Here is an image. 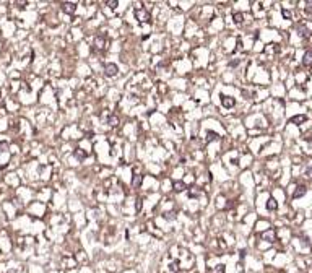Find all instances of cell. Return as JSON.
<instances>
[{
    "label": "cell",
    "instance_id": "obj_1",
    "mask_svg": "<svg viewBox=\"0 0 312 273\" xmlns=\"http://www.w3.org/2000/svg\"><path fill=\"white\" fill-rule=\"evenodd\" d=\"M135 16L138 18L140 21H148L150 20V11H146V10H143V8H138V10H135Z\"/></svg>",
    "mask_w": 312,
    "mask_h": 273
},
{
    "label": "cell",
    "instance_id": "obj_2",
    "mask_svg": "<svg viewBox=\"0 0 312 273\" xmlns=\"http://www.w3.org/2000/svg\"><path fill=\"white\" fill-rule=\"evenodd\" d=\"M104 72H106V76H116L117 75V65L116 64H107Z\"/></svg>",
    "mask_w": 312,
    "mask_h": 273
},
{
    "label": "cell",
    "instance_id": "obj_3",
    "mask_svg": "<svg viewBox=\"0 0 312 273\" xmlns=\"http://www.w3.org/2000/svg\"><path fill=\"white\" fill-rule=\"evenodd\" d=\"M76 8V3H70V2H65V3H62V10L65 11V13H73Z\"/></svg>",
    "mask_w": 312,
    "mask_h": 273
},
{
    "label": "cell",
    "instance_id": "obj_4",
    "mask_svg": "<svg viewBox=\"0 0 312 273\" xmlns=\"http://www.w3.org/2000/svg\"><path fill=\"white\" fill-rule=\"evenodd\" d=\"M234 104H236V101L231 96H223V106L224 107H232Z\"/></svg>",
    "mask_w": 312,
    "mask_h": 273
},
{
    "label": "cell",
    "instance_id": "obj_5",
    "mask_svg": "<svg viewBox=\"0 0 312 273\" xmlns=\"http://www.w3.org/2000/svg\"><path fill=\"white\" fill-rule=\"evenodd\" d=\"M304 193H306V187H304V185H299V187H297V190L294 193H293V198H297V197H302V195H304Z\"/></svg>",
    "mask_w": 312,
    "mask_h": 273
},
{
    "label": "cell",
    "instance_id": "obj_6",
    "mask_svg": "<svg viewBox=\"0 0 312 273\" xmlns=\"http://www.w3.org/2000/svg\"><path fill=\"white\" fill-rule=\"evenodd\" d=\"M304 65H312V52L307 51L304 54Z\"/></svg>",
    "mask_w": 312,
    "mask_h": 273
},
{
    "label": "cell",
    "instance_id": "obj_7",
    "mask_svg": "<svg viewBox=\"0 0 312 273\" xmlns=\"http://www.w3.org/2000/svg\"><path fill=\"white\" fill-rule=\"evenodd\" d=\"M306 119H307L306 116H296V117H293L291 119V124H297V125H299V124H302V122H306Z\"/></svg>",
    "mask_w": 312,
    "mask_h": 273
},
{
    "label": "cell",
    "instance_id": "obj_8",
    "mask_svg": "<svg viewBox=\"0 0 312 273\" xmlns=\"http://www.w3.org/2000/svg\"><path fill=\"white\" fill-rule=\"evenodd\" d=\"M75 156L78 158V159H85V158H86V153L83 151V150H80V148H76V150H75Z\"/></svg>",
    "mask_w": 312,
    "mask_h": 273
},
{
    "label": "cell",
    "instance_id": "obj_9",
    "mask_svg": "<svg viewBox=\"0 0 312 273\" xmlns=\"http://www.w3.org/2000/svg\"><path fill=\"white\" fill-rule=\"evenodd\" d=\"M267 208H268V210H275V208H277V202H275V198H270V200H268Z\"/></svg>",
    "mask_w": 312,
    "mask_h": 273
},
{
    "label": "cell",
    "instance_id": "obj_10",
    "mask_svg": "<svg viewBox=\"0 0 312 273\" xmlns=\"http://www.w3.org/2000/svg\"><path fill=\"white\" fill-rule=\"evenodd\" d=\"M174 189H176L177 192H181V190H184V184H182V182H176V184H174Z\"/></svg>",
    "mask_w": 312,
    "mask_h": 273
},
{
    "label": "cell",
    "instance_id": "obj_11",
    "mask_svg": "<svg viewBox=\"0 0 312 273\" xmlns=\"http://www.w3.org/2000/svg\"><path fill=\"white\" fill-rule=\"evenodd\" d=\"M242 18H244V16H242V13H236V15H234V21H236V23H241Z\"/></svg>",
    "mask_w": 312,
    "mask_h": 273
},
{
    "label": "cell",
    "instance_id": "obj_12",
    "mask_svg": "<svg viewBox=\"0 0 312 273\" xmlns=\"http://www.w3.org/2000/svg\"><path fill=\"white\" fill-rule=\"evenodd\" d=\"M107 5L111 7V8H116V5H117V2H116V0H112V2H107Z\"/></svg>",
    "mask_w": 312,
    "mask_h": 273
},
{
    "label": "cell",
    "instance_id": "obj_13",
    "mask_svg": "<svg viewBox=\"0 0 312 273\" xmlns=\"http://www.w3.org/2000/svg\"><path fill=\"white\" fill-rule=\"evenodd\" d=\"M109 124H111V125H117V119H116V117L109 119Z\"/></svg>",
    "mask_w": 312,
    "mask_h": 273
},
{
    "label": "cell",
    "instance_id": "obj_14",
    "mask_svg": "<svg viewBox=\"0 0 312 273\" xmlns=\"http://www.w3.org/2000/svg\"><path fill=\"white\" fill-rule=\"evenodd\" d=\"M283 15H285V18H289V16H291V13H289V11H286V10H283Z\"/></svg>",
    "mask_w": 312,
    "mask_h": 273
},
{
    "label": "cell",
    "instance_id": "obj_15",
    "mask_svg": "<svg viewBox=\"0 0 312 273\" xmlns=\"http://www.w3.org/2000/svg\"><path fill=\"white\" fill-rule=\"evenodd\" d=\"M0 148H2V151H5V148H7V143H0Z\"/></svg>",
    "mask_w": 312,
    "mask_h": 273
},
{
    "label": "cell",
    "instance_id": "obj_16",
    "mask_svg": "<svg viewBox=\"0 0 312 273\" xmlns=\"http://www.w3.org/2000/svg\"><path fill=\"white\" fill-rule=\"evenodd\" d=\"M307 177H312V169H307Z\"/></svg>",
    "mask_w": 312,
    "mask_h": 273
},
{
    "label": "cell",
    "instance_id": "obj_17",
    "mask_svg": "<svg viewBox=\"0 0 312 273\" xmlns=\"http://www.w3.org/2000/svg\"><path fill=\"white\" fill-rule=\"evenodd\" d=\"M307 5H309V10H312V2H307Z\"/></svg>",
    "mask_w": 312,
    "mask_h": 273
}]
</instances>
